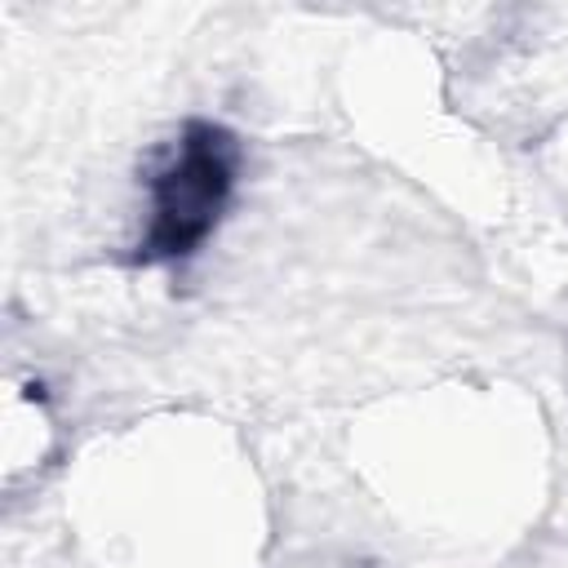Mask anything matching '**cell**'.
Returning a JSON list of instances; mask_svg holds the SVG:
<instances>
[{
  "label": "cell",
  "instance_id": "cell-1",
  "mask_svg": "<svg viewBox=\"0 0 568 568\" xmlns=\"http://www.w3.org/2000/svg\"><path fill=\"white\" fill-rule=\"evenodd\" d=\"M240 138L217 120H186L169 151L146 173L151 217L133 244V262L164 266L195 257L217 231L235 182H240Z\"/></svg>",
  "mask_w": 568,
  "mask_h": 568
}]
</instances>
